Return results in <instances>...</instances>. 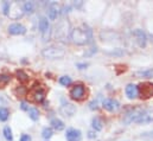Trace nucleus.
I'll use <instances>...</instances> for the list:
<instances>
[{
	"label": "nucleus",
	"mask_w": 153,
	"mask_h": 141,
	"mask_svg": "<svg viewBox=\"0 0 153 141\" xmlns=\"http://www.w3.org/2000/svg\"><path fill=\"white\" fill-rule=\"evenodd\" d=\"M71 39L73 42L77 44V45H85L88 43L91 42V38H93V33H91V30L83 25L82 27H76L71 31Z\"/></svg>",
	"instance_id": "1"
},
{
	"label": "nucleus",
	"mask_w": 153,
	"mask_h": 141,
	"mask_svg": "<svg viewBox=\"0 0 153 141\" xmlns=\"http://www.w3.org/2000/svg\"><path fill=\"white\" fill-rule=\"evenodd\" d=\"M42 55L44 58H48V59H59L64 57L65 51L64 49L58 46H48L42 50Z\"/></svg>",
	"instance_id": "2"
},
{
	"label": "nucleus",
	"mask_w": 153,
	"mask_h": 141,
	"mask_svg": "<svg viewBox=\"0 0 153 141\" xmlns=\"http://www.w3.org/2000/svg\"><path fill=\"white\" fill-rule=\"evenodd\" d=\"M138 95H140L141 99H150L153 97V83L144 82L138 85Z\"/></svg>",
	"instance_id": "3"
},
{
	"label": "nucleus",
	"mask_w": 153,
	"mask_h": 141,
	"mask_svg": "<svg viewBox=\"0 0 153 141\" xmlns=\"http://www.w3.org/2000/svg\"><path fill=\"white\" fill-rule=\"evenodd\" d=\"M143 108H133V109H131L129 111H127L126 114H125V116H123V119H122V122L125 123V125H129V123H132V122H135L137 121V119L140 116V114L143 113Z\"/></svg>",
	"instance_id": "4"
},
{
	"label": "nucleus",
	"mask_w": 153,
	"mask_h": 141,
	"mask_svg": "<svg viewBox=\"0 0 153 141\" xmlns=\"http://www.w3.org/2000/svg\"><path fill=\"white\" fill-rule=\"evenodd\" d=\"M70 97L73 100H76V101H81L85 97V87L83 84H76L71 88L70 93H69Z\"/></svg>",
	"instance_id": "5"
},
{
	"label": "nucleus",
	"mask_w": 153,
	"mask_h": 141,
	"mask_svg": "<svg viewBox=\"0 0 153 141\" xmlns=\"http://www.w3.org/2000/svg\"><path fill=\"white\" fill-rule=\"evenodd\" d=\"M151 122H153V109H144L140 116L135 121V123L139 125H147Z\"/></svg>",
	"instance_id": "6"
},
{
	"label": "nucleus",
	"mask_w": 153,
	"mask_h": 141,
	"mask_svg": "<svg viewBox=\"0 0 153 141\" xmlns=\"http://www.w3.org/2000/svg\"><path fill=\"white\" fill-rule=\"evenodd\" d=\"M102 107L106 110H108L111 113H114V111H117L120 109V103L114 99H106L102 102Z\"/></svg>",
	"instance_id": "7"
},
{
	"label": "nucleus",
	"mask_w": 153,
	"mask_h": 141,
	"mask_svg": "<svg viewBox=\"0 0 153 141\" xmlns=\"http://www.w3.org/2000/svg\"><path fill=\"white\" fill-rule=\"evenodd\" d=\"M8 33L12 36H22L26 33V29L25 26H23L22 24L19 23H14V24H11L8 26Z\"/></svg>",
	"instance_id": "8"
},
{
	"label": "nucleus",
	"mask_w": 153,
	"mask_h": 141,
	"mask_svg": "<svg viewBox=\"0 0 153 141\" xmlns=\"http://www.w3.org/2000/svg\"><path fill=\"white\" fill-rule=\"evenodd\" d=\"M61 113L67 117H71L76 113V107L71 105V103H68V102L63 101V103L61 106Z\"/></svg>",
	"instance_id": "9"
},
{
	"label": "nucleus",
	"mask_w": 153,
	"mask_h": 141,
	"mask_svg": "<svg viewBox=\"0 0 153 141\" xmlns=\"http://www.w3.org/2000/svg\"><path fill=\"white\" fill-rule=\"evenodd\" d=\"M67 141H81L82 140V133L81 131L75 129V128H69L65 134Z\"/></svg>",
	"instance_id": "10"
},
{
	"label": "nucleus",
	"mask_w": 153,
	"mask_h": 141,
	"mask_svg": "<svg viewBox=\"0 0 153 141\" xmlns=\"http://www.w3.org/2000/svg\"><path fill=\"white\" fill-rule=\"evenodd\" d=\"M133 35H134V37L137 38V42H138V44H139V46H140V47H145V46H146L147 37H146L145 32H144L143 30L137 29V30H134V31H133Z\"/></svg>",
	"instance_id": "11"
},
{
	"label": "nucleus",
	"mask_w": 153,
	"mask_h": 141,
	"mask_svg": "<svg viewBox=\"0 0 153 141\" xmlns=\"http://www.w3.org/2000/svg\"><path fill=\"white\" fill-rule=\"evenodd\" d=\"M125 93H126V96L129 99V100H133L138 96V85L135 84H128L125 89Z\"/></svg>",
	"instance_id": "12"
},
{
	"label": "nucleus",
	"mask_w": 153,
	"mask_h": 141,
	"mask_svg": "<svg viewBox=\"0 0 153 141\" xmlns=\"http://www.w3.org/2000/svg\"><path fill=\"white\" fill-rule=\"evenodd\" d=\"M38 27H39V31H40L43 35H45L46 32H49V30H50V23H49L48 18L42 17V18L39 19Z\"/></svg>",
	"instance_id": "13"
},
{
	"label": "nucleus",
	"mask_w": 153,
	"mask_h": 141,
	"mask_svg": "<svg viewBox=\"0 0 153 141\" xmlns=\"http://www.w3.org/2000/svg\"><path fill=\"white\" fill-rule=\"evenodd\" d=\"M50 125H51V127H52L53 129H56V131H58V132H59V131H63L64 127H65V126H64V122L61 121L59 119H56V117L51 120Z\"/></svg>",
	"instance_id": "14"
},
{
	"label": "nucleus",
	"mask_w": 153,
	"mask_h": 141,
	"mask_svg": "<svg viewBox=\"0 0 153 141\" xmlns=\"http://www.w3.org/2000/svg\"><path fill=\"white\" fill-rule=\"evenodd\" d=\"M91 127L94 128L95 132H99L103 128V123H102V120L100 117H94L93 121H91Z\"/></svg>",
	"instance_id": "15"
},
{
	"label": "nucleus",
	"mask_w": 153,
	"mask_h": 141,
	"mask_svg": "<svg viewBox=\"0 0 153 141\" xmlns=\"http://www.w3.org/2000/svg\"><path fill=\"white\" fill-rule=\"evenodd\" d=\"M33 100L36 101V102H42L44 99H45V90L44 89H38V90H36L35 93H33Z\"/></svg>",
	"instance_id": "16"
},
{
	"label": "nucleus",
	"mask_w": 153,
	"mask_h": 141,
	"mask_svg": "<svg viewBox=\"0 0 153 141\" xmlns=\"http://www.w3.org/2000/svg\"><path fill=\"white\" fill-rule=\"evenodd\" d=\"M57 16H58V10H57V7L50 6V7L48 8V18H49L50 20H55V19L57 18Z\"/></svg>",
	"instance_id": "17"
},
{
	"label": "nucleus",
	"mask_w": 153,
	"mask_h": 141,
	"mask_svg": "<svg viewBox=\"0 0 153 141\" xmlns=\"http://www.w3.org/2000/svg\"><path fill=\"white\" fill-rule=\"evenodd\" d=\"M16 76H17V78H18L20 82H23V83H25V82L29 81V75H27L26 72H24L23 70L16 71Z\"/></svg>",
	"instance_id": "18"
},
{
	"label": "nucleus",
	"mask_w": 153,
	"mask_h": 141,
	"mask_svg": "<svg viewBox=\"0 0 153 141\" xmlns=\"http://www.w3.org/2000/svg\"><path fill=\"white\" fill-rule=\"evenodd\" d=\"M27 113H29V116L32 121H37L39 119V111L37 108H29Z\"/></svg>",
	"instance_id": "19"
},
{
	"label": "nucleus",
	"mask_w": 153,
	"mask_h": 141,
	"mask_svg": "<svg viewBox=\"0 0 153 141\" xmlns=\"http://www.w3.org/2000/svg\"><path fill=\"white\" fill-rule=\"evenodd\" d=\"M23 10H24L25 13H32V12L35 11V5H33V2H31V1H26V2H24V5H23Z\"/></svg>",
	"instance_id": "20"
},
{
	"label": "nucleus",
	"mask_w": 153,
	"mask_h": 141,
	"mask_svg": "<svg viewBox=\"0 0 153 141\" xmlns=\"http://www.w3.org/2000/svg\"><path fill=\"white\" fill-rule=\"evenodd\" d=\"M52 135H53V131H52V128H50V127H45V128L43 129V132H42V137L46 141L49 140Z\"/></svg>",
	"instance_id": "21"
},
{
	"label": "nucleus",
	"mask_w": 153,
	"mask_h": 141,
	"mask_svg": "<svg viewBox=\"0 0 153 141\" xmlns=\"http://www.w3.org/2000/svg\"><path fill=\"white\" fill-rule=\"evenodd\" d=\"M2 133H4V137H5V139L7 141H12L13 140V134H12V129L8 127V126H6V127H4V131H2Z\"/></svg>",
	"instance_id": "22"
},
{
	"label": "nucleus",
	"mask_w": 153,
	"mask_h": 141,
	"mask_svg": "<svg viewBox=\"0 0 153 141\" xmlns=\"http://www.w3.org/2000/svg\"><path fill=\"white\" fill-rule=\"evenodd\" d=\"M8 116H10L8 109L5 108V107H0V121H2V122L6 121L8 119Z\"/></svg>",
	"instance_id": "23"
},
{
	"label": "nucleus",
	"mask_w": 153,
	"mask_h": 141,
	"mask_svg": "<svg viewBox=\"0 0 153 141\" xmlns=\"http://www.w3.org/2000/svg\"><path fill=\"white\" fill-rule=\"evenodd\" d=\"M59 83L64 87H69L73 83V79L70 76H62V77H59Z\"/></svg>",
	"instance_id": "24"
},
{
	"label": "nucleus",
	"mask_w": 153,
	"mask_h": 141,
	"mask_svg": "<svg viewBox=\"0 0 153 141\" xmlns=\"http://www.w3.org/2000/svg\"><path fill=\"white\" fill-rule=\"evenodd\" d=\"M135 75H137L138 77H153V69L138 71Z\"/></svg>",
	"instance_id": "25"
},
{
	"label": "nucleus",
	"mask_w": 153,
	"mask_h": 141,
	"mask_svg": "<svg viewBox=\"0 0 153 141\" xmlns=\"http://www.w3.org/2000/svg\"><path fill=\"white\" fill-rule=\"evenodd\" d=\"M10 81H11V76L10 75H5V73H1L0 75V87L6 85Z\"/></svg>",
	"instance_id": "26"
},
{
	"label": "nucleus",
	"mask_w": 153,
	"mask_h": 141,
	"mask_svg": "<svg viewBox=\"0 0 153 141\" xmlns=\"http://www.w3.org/2000/svg\"><path fill=\"white\" fill-rule=\"evenodd\" d=\"M10 7H11V4L8 1H4L2 4V10H4V14H8V11H10Z\"/></svg>",
	"instance_id": "27"
},
{
	"label": "nucleus",
	"mask_w": 153,
	"mask_h": 141,
	"mask_svg": "<svg viewBox=\"0 0 153 141\" xmlns=\"http://www.w3.org/2000/svg\"><path fill=\"white\" fill-rule=\"evenodd\" d=\"M141 138H145V139H150V140H153V131L151 132H145L141 134Z\"/></svg>",
	"instance_id": "28"
},
{
	"label": "nucleus",
	"mask_w": 153,
	"mask_h": 141,
	"mask_svg": "<svg viewBox=\"0 0 153 141\" xmlns=\"http://www.w3.org/2000/svg\"><path fill=\"white\" fill-rule=\"evenodd\" d=\"M107 53H109V55H114V56H121V55L125 53V51H122L121 49H115L114 51H112V52H107Z\"/></svg>",
	"instance_id": "29"
},
{
	"label": "nucleus",
	"mask_w": 153,
	"mask_h": 141,
	"mask_svg": "<svg viewBox=\"0 0 153 141\" xmlns=\"http://www.w3.org/2000/svg\"><path fill=\"white\" fill-rule=\"evenodd\" d=\"M20 141H31V137L27 134H23L20 138Z\"/></svg>",
	"instance_id": "30"
},
{
	"label": "nucleus",
	"mask_w": 153,
	"mask_h": 141,
	"mask_svg": "<svg viewBox=\"0 0 153 141\" xmlns=\"http://www.w3.org/2000/svg\"><path fill=\"white\" fill-rule=\"evenodd\" d=\"M77 67H78V69H85L88 67V64L87 63H78Z\"/></svg>",
	"instance_id": "31"
},
{
	"label": "nucleus",
	"mask_w": 153,
	"mask_h": 141,
	"mask_svg": "<svg viewBox=\"0 0 153 141\" xmlns=\"http://www.w3.org/2000/svg\"><path fill=\"white\" fill-rule=\"evenodd\" d=\"M90 109H97V102H91L90 103Z\"/></svg>",
	"instance_id": "32"
},
{
	"label": "nucleus",
	"mask_w": 153,
	"mask_h": 141,
	"mask_svg": "<svg viewBox=\"0 0 153 141\" xmlns=\"http://www.w3.org/2000/svg\"><path fill=\"white\" fill-rule=\"evenodd\" d=\"M20 107H22V109H23V110H29V107H27V105H26L25 102H22Z\"/></svg>",
	"instance_id": "33"
},
{
	"label": "nucleus",
	"mask_w": 153,
	"mask_h": 141,
	"mask_svg": "<svg viewBox=\"0 0 153 141\" xmlns=\"http://www.w3.org/2000/svg\"><path fill=\"white\" fill-rule=\"evenodd\" d=\"M5 103H6V100H5L4 97H1V96H0V106H4Z\"/></svg>",
	"instance_id": "34"
},
{
	"label": "nucleus",
	"mask_w": 153,
	"mask_h": 141,
	"mask_svg": "<svg viewBox=\"0 0 153 141\" xmlns=\"http://www.w3.org/2000/svg\"><path fill=\"white\" fill-rule=\"evenodd\" d=\"M88 134H89V135H88L89 138H96V135H94V133H93V132H89Z\"/></svg>",
	"instance_id": "35"
},
{
	"label": "nucleus",
	"mask_w": 153,
	"mask_h": 141,
	"mask_svg": "<svg viewBox=\"0 0 153 141\" xmlns=\"http://www.w3.org/2000/svg\"><path fill=\"white\" fill-rule=\"evenodd\" d=\"M5 58H6V56L4 53H0V59H5Z\"/></svg>",
	"instance_id": "36"
}]
</instances>
